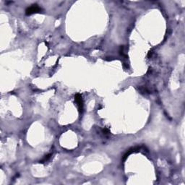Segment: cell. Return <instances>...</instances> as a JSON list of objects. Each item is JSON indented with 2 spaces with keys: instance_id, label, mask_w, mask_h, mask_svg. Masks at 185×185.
I'll return each instance as SVG.
<instances>
[{
  "instance_id": "obj_1",
  "label": "cell",
  "mask_w": 185,
  "mask_h": 185,
  "mask_svg": "<svg viewBox=\"0 0 185 185\" xmlns=\"http://www.w3.org/2000/svg\"><path fill=\"white\" fill-rule=\"evenodd\" d=\"M41 11H42V9L40 8L38 4H33V5L26 9L25 14L27 15H30V14H35V13L40 12Z\"/></svg>"
},
{
  "instance_id": "obj_2",
  "label": "cell",
  "mask_w": 185,
  "mask_h": 185,
  "mask_svg": "<svg viewBox=\"0 0 185 185\" xmlns=\"http://www.w3.org/2000/svg\"><path fill=\"white\" fill-rule=\"evenodd\" d=\"M75 101L76 102V104L78 105V109H79V112L83 113V97L80 93H77L75 95Z\"/></svg>"
},
{
  "instance_id": "obj_3",
  "label": "cell",
  "mask_w": 185,
  "mask_h": 185,
  "mask_svg": "<svg viewBox=\"0 0 185 185\" xmlns=\"http://www.w3.org/2000/svg\"><path fill=\"white\" fill-rule=\"evenodd\" d=\"M52 153H50V154H48V155H46L44 158H43L41 161H39V163H45V162H46V161H49V159H50V158L52 157Z\"/></svg>"
},
{
  "instance_id": "obj_4",
  "label": "cell",
  "mask_w": 185,
  "mask_h": 185,
  "mask_svg": "<svg viewBox=\"0 0 185 185\" xmlns=\"http://www.w3.org/2000/svg\"><path fill=\"white\" fill-rule=\"evenodd\" d=\"M103 132H104V135H109L110 133V130L108 129V128H104V129H103Z\"/></svg>"
}]
</instances>
